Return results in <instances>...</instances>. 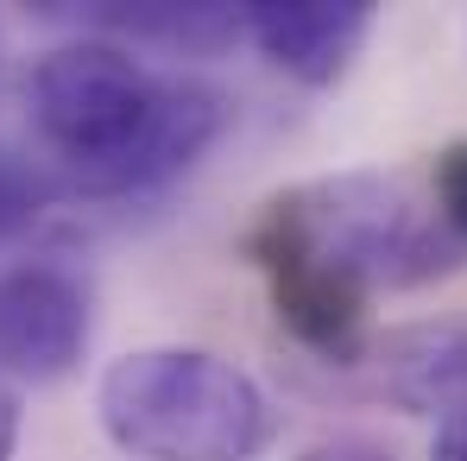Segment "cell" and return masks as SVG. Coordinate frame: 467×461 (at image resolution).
Segmentation results:
<instances>
[{"label":"cell","instance_id":"cell-1","mask_svg":"<svg viewBox=\"0 0 467 461\" xmlns=\"http://www.w3.org/2000/svg\"><path fill=\"white\" fill-rule=\"evenodd\" d=\"M26 101L57 183L82 196H152L196 171L234 120L215 82L152 70L101 32L51 45L26 77Z\"/></svg>","mask_w":467,"mask_h":461},{"label":"cell","instance_id":"cell-2","mask_svg":"<svg viewBox=\"0 0 467 461\" xmlns=\"http://www.w3.org/2000/svg\"><path fill=\"white\" fill-rule=\"evenodd\" d=\"M240 253H291L360 298L423 291L467 272V234L442 209L430 164H360L304 177L253 209Z\"/></svg>","mask_w":467,"mask_h":461},{"label":"cell","instance_id":"cell-3","mask_svg":"<svg viewBox=\"0 0 467 461\" xmlns=\"http://www.w3.org/2000/svg\"><path fill=\"white\" fill-rule=\"evenodd\" d=\"M101 436L133 461H259L278 443L272 392L228 354L158 341L101 367Z\"/></svg>","mask_w":467,"mask_h":461},{"label":"cell","instance_id":"cell-4","mask_svg":"<svg viewBox=\"0 0 467 461\" xmlns=\"http://www.w3.org/2000/svg\"><path fill=\"white\" fill-rule=\"evenodd\" d=\"M88 285L64 259H19L0 272V385H57L88 354Z\"/></svg>","mask_w":467,"mask_h":461},{"label":"cell","instance_id":"cell-5","mask_svg":"<svg viewBox=\"0 0 467 461\" xmlns=\"http://www.w3.org/2000/svg\"><path fill=\"white\" fill-rule=\"evenodd\" d=\"M240 38L304 89H335L373 38V0H253L240 6Z\"/></svg>","mask_w":467,"mask_h":461},{"label":"cell","instance_id":"cell-6","mask_svg":"<svg viewBox=\"0 0 467 461\" xmlns=\"http://www.w3.org/2000/svg\"><path fill=\"white\" fill-rule=\"evenodd\" d=\"M367 392L404 411V417H455L467 411V322L436 316V322H404L367 341L354 361Z\"/></svg>","mask_w":467,"mask_h":461},{"label":"cell","instance_id":"cell-7","mask_svg":"<svg viewBox=\"0 0 467 461\" xmlns=\"http://www.w3.org/2000/svg\"><path fill=\"white\" fill-rule=\"evenodd\" d=\"M57 190H64V183H57L45 164H32V158H19V152H0V253L19 246L26 234L51 215Z\"/></svg>","mask_w":467,"mask_h":461},{"label":"cell","instance_id":"cell-8","mask_svg":"<svg viewBox=\"0 0 467 461\" xmlns=\"http://www.w3.org/2000/svg\"><path fill=\"white\" fill-rule=\"evenodd\" d=\"M291 461H398V456L386 443H373V436H316Z\"/></svg>","mask_w":467,"mask_h":461},{"label":"cell","instance_id":"cell-9","mask_svg":"<svg viewBox=\"0 0 467 461\" xmlns=\"http://www.w3.org/2000/svg\"><path fill=\"white\" fill-rule=\"evenodd\" d=\"M19 430H26V404L13 385H0V461L19 456Z\"/></svg>","mask_w":467,"mask_h":461},{"label":"cell","instance_id":"cell-10","mask_svg":"<svg viewBox=\"0 0 467 461\" xmlns=\"http://www.w3.org/2000/svg\"><path fill=\"white\" fill-rule=\"evenodd\" d=\"M430 461H467V411H455V417H442V424H436Z\"/></svg>","mask_w":467,"mask_h":461}]
</instances>
